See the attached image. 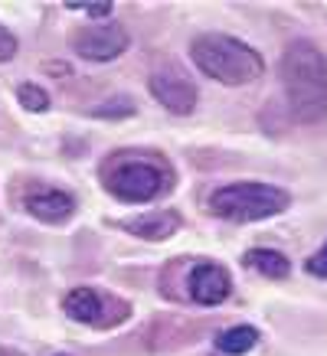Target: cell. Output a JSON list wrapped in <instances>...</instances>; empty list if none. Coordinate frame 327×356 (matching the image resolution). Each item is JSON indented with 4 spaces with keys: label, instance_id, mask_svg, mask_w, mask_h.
<instances>
[{
    "label": "cell",
    "instance_id": "6da1fadb",
    "mask_svg": "<svg viewBox=\"0 0 327 356\" xmlns=\"http://www.w3.org/2000/svg\"><path fill=\"white\" fill-rule=\"evenodd\" d=\"M282 86L298 124H317L327 118V59L314 43H288L282 56Z\"/></svg>",
    "mask_w": 327,
    "mask_h": 356
},
{
    "label": "cell",
    "instance_id": "7a4b0ae2",
    "mask_svg": "<svg viewBox=\"0 0 327 356\" xmlns=\"http://www.w3.org/2000/svg\"><path fill=\"white\" fill-rule=\"evenodd\" d=\"M190 56L203 76L216 79L223 86H249L265 72V63L252 46H246L236 36H223V33L196 36Z\"/></svg>",
    "mask_w": 327,
    "mask_h": 356
},
{
    "label": "cell",
    "instance_id": "3957f363",
    "mask_svg": "<svg viewBox=\"0 0 327 356\" xmlns=\"http://www.w3.org/2000/svg\"><path fill=\"white\" fill-rule=\"evenodd\" d=\"M102 184L121 203H151L167 193L170 173L151 157L125 154V157H109V163L102 167Z\"/></svg>",
    "mask_w": 327,
    "mask_h": 356
},
{
    "label": "cell",
    "instance_id": "277c9868",
    "mask_svg": "<svg viewBox=\"0 0 327 356\" xmlns=\"http://www.w3.org/2000/svg\"><path fill=\"white\" fill-rule=\"evenodd\" d=\"M292 206V196L272 184H229L209 193V213L232 222H255V219L278 216Z\"/></svg>",
    "mask_w": 327,
    "mask_h": 356
},
{
    "label": "cell",
    "instance_id": "5b68a950",
    "mask_svg": "<svg viewBox=\"0 0 327 356\" xmlns=\"http://www.w3.org/2000/svg\"><path fill=\"white\" fill-rule=\"evenodd\" d=\"M63 311L79 324L109 330V327H118L121 321H128L131 304L118 301V298H111L105 291H95V288H72L63 298Z\"/></svg>",
    "mask_w": 327,
    "mask_h": 356
},
{
    "label": "cell",
    "instance_id": "8992f818",
    "mask_svg": "<svg viewBox=\"0 0 327 356\" xmlns=\"http://www.w3.org/2000/svg\"><path fill=\"white\" fill-rule=\"evenodd\" d=\"M128 33L118 23H105V26H82L72 36V49L76 56L88 59V63H111L115 56L128 49Z\"/></svg>",
    "mask_w": 327,
    "mask_h": 356
},
{
    "label": "cell",
    "instance_id": "52a82bcc",
    "mask_svg": "<svg viewBox=\"0 0 327 356\" xmlns=\"http://www.w3.org/2000/svg\"><path fill=\"white\" fill-rule=\"evenodd\" d=\"M229 288H232V278L219 261H196L186 275V298L203 307L223 304L229 298Z\"/></svg>",
    "mask_w": 327,
    "mask_h": 356
},
{
    "label": "cell",
    "instance_id": "ba28073f",
    "mask_svg": "<svg viewBox=\"0 0 327 356\" xmlns=\"http://www.w3.org/2000/svg\"><path fill=\"white\" fill-rule=\"evenodd\" d=\"M151 95L174 115H190L196 108V86L177 69H161L151 76Z\"/></svg>",
    "mask_w": 327,
    "mask_h": 356
},
{
    "label": "cell",
    "instance_id": "9c48e42d",
    "mask_svg": "<svg viewBox=\"0 0 327 356\" xmlns=\"http://www.w3.org/2000/svg\"><path fill=\"white\" fill-rule=\"evenodd\" d=\"M26 213L36 216L40 222H49V226H59L65 219L76 213V200L63 190H40V193H30L23 200Z\"/></svg>",
    "mask_w": 327,
    "mask_h": 356
},
{
    "label": "cell",
    "instance_id": "30bf717a",
    "mask_svg": "<svg viewBox=\"0 0 327 356\" xmlns=\"http://www.w3.org/2000/svg\"><path fill=\"white\" fill-rule=\"evenodd\" d=\"M118 226L138 238H154V242H161V238L174 236L177 229H180V216H177L174 209H161V213H144V216H138V219H125Z\"/></svg>",
    "mask_w": 327,
    "mask_h": 356
},
{
    "label": "cell",
    "instance_id": "8fae6325",
    "mask_svg": "<svg viewBox=\"0 0 327 356\" xmlns=\"http://www.w3.org/2000/svg\"><path fill=\"white\" fill-rule=\"evenodd\" d=\"M246 265L262 271L265 278H288V271H292L288 259L282 252H275V248H252V252H246Z\"/></svg>",
    "mask_w": 327,
    "mask_h": 356
},
{
    "label": "cell",
    "instance_id": "7c38bea8",
    "mask_svg": "<svg viewBox=\"0 0 327 356\" xmlns=\"http://www.w3.org/2000/svg\"><path fill=\"white\" fill-rule=\"evenodd\" d=\"M255 343H259V330H255V327H232V330H223V334L216 337V346L229 356L249 353Z\"/></svg>",
    "mask_w": 327,
    "mask_h": 356
},
{
    "label": "cell",
    "instance_id": "4fadbf2b",
    "mask_svg": "<svg viewBox=\"0 0 327 356\" xmlns=\"http://www.w3.org/2000/svg\"><path fill=\"white\" fill-rule=\"evenodd\" d=\"M17 98H20V105L26 111H46L49 108V92L43 86H36V82H23L17 88Z\"/></svg>",
    "mask_w": 327,
    "mask_h": 356
},
{
    "label": "cell",
    "instance_id": "5bb4252c",
    "mask_svg": "<svg viewBox=\"0 0 327 356\" xmlns=\"http://www.w3.org/2000/svg\"><path fill=\"white\" fill-rule=\"evenodd\" d=\"M92 115H95V118H128V115H134V102H131V98H115L109 105L92 108Z\"/></svg>",
    "mask_w": 327,
    "mask_h": 356
},
{
    "label": "cell",
    "instance_id": "9a60e30c",
    "mask_svg": "<svg viewBox=\"0 0 327 356\" xmlns=\"http://www.w3.org/2000/svg\"><path fill=\"white\" fill-rule=\"evenodd\" d=\"M65 7L69 10H86L88 17H109L111 13L109 0H102V3H95V0H65Z\"/></svg>",
    "mask_w": 327,
    "mask_h": 356
},
{
    "label": "cell",
    "instance_id": "2e32d148",
    "mask_svg": "<svg viewBox=\"0 0 327 356\" xmlns=\"http://www.w3.org/2000/svg\"><path fill=\"white\" fill-rule=\"evenodd\" d=\"M13 56H17V36L0 26V63H7V59H13Z\"/></svg>",
    "mask_w": 327,
    "mask_h": 356
},
{
    "label": "cell",
    "instance_id": "e0dca14e",
    "mask_svg": "<svg viewBox=\"0 0 327 356\" xmlns=\"http://www.w3.org/2000/svg\"><path fill=\"white\" fill-rule=\"evenodd\" d=\"M308 271L311 275H317V278H327V242L321 252H314L311 259H308Z\"/></svg>",
    "mask_w": 327,
    "mask_h": 356
},
{
    "label": "cell",
    "instance_id": "ac0fdd59",
    "mask_svg": "<svg viewBox=\"0 0 327 356\" xmlns=\"http://www.w3.org/2000/svg\"><path fill=\"white\" fill-rule=\"evenodd\" d=\"M0 356H23V353H17V350H10V346H3V350H0Z\"/></svg>",
    "mask_w": 327,
    "mask_h": 356
},
{
    "label": "cell",
    "instance_id": "d6986e66",
    "mask_svg": "<svg viewBox=\"0 0 327 356\" xmlns=\"http://www.w3.org/2000/svg\"><path fill=\"white\" fill-rule=\"evenodd\" d=\"M56 356H69V353H56Z\"/></svg>",
    "mask_w": 327,
    "mask_h": 356
}]
</instances>
